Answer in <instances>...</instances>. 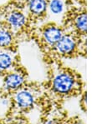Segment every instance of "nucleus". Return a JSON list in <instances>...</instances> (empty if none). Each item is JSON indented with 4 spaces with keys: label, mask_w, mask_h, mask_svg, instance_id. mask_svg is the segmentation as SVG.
Instances as JSON below:
<instances>
[{
    "label": "nucleus",
    "mask_w": 107,
    "mask_h": 124,
    "mask_svg": "<svg viewBox=\"0 0 107 124\" xmlns=\"http://www.w3.org/2000/svg\"><path fill=\"white\" fill-rule=\"evenodd\" d=\"M13 57L9 52H0V72H5L13 65Z\"/></svg>",
    "instance_id": "nucleus-11"
},
{
    "label": "nucleus",
    "mask_w": 107,
    "mask_h": 124,
    "mask_svg": "<svg viewBox=\"0 0 107 124\" xmlns=\"http://www.w3.org/2000/svg\"><path fill=\"white\" fill-rule=\"evenodd\" d=\"M79 105H80V109H81V111L83 112L84 113H86L87 112V91H86V89L80 94Z\"/></svg>",
    "instance_id": "nucleus-13"
},
{
    "label": "nucleus",
    "mask_w": 107,
    "mask_h": 124,
    "mask_svg": "<svg viewBox=\"0 0 107 124\" xmlns=\"http://www.w3.org/2000/svg\"><path fill=\"white\" fill-rule=\"evenodd\" d=\"M64 33L65 30L63 27L55 23H49L44 26L40 31V40L45 48L51 50Z\"/></svg>",
    "instance_id": "nucleus-6"
},
{
    "label": "nucleus",
    "mask_w": 107,
    "mask_h": 124,
    "mask_svg": "<svg viewBox=\"0 0 107 124\" xmlns=\"http://www.w3.org/2000/svg\"><path fill=\"white\" fill-rule=\"evenodd\" d=\"M27 17L24 13L18 10L11 12L7 17V23L11 28L14 30H19L26 26Z\"/></svg>",
    "instance_id": "nucleus-9"
},
{
    "label": "nucleus",
    "mask_w": 107,
    "mask_h": 124,
    "mask_svg": "<svg viewBox=\"0 0 107 124\" xmlns=\"http://www.w3.org/2000/svg\"><path fill=\"white\" fill-rule=\"evenodd\" d=\"M64 28L65 32H70L86 39L87 36V10L85 5L73 7L66 13Z\"/></svg>",
    "instance_id": "nucleus-4"
},
{
    "label": "nucleus",
    "mask_w": 107,
    "mask_h": 124,
    "mask_svg": "<svg viewBox=\"0 0 107 124\" xmlns=\"http://www.w3.org/2000/svg\"><path fill=\"white\" fill-rule=\"evenodd\" d=\"M47 89V99L61 104L64 100L80 97L85 90V83L75 70L59 65L51 70Z\"/></svg>",
    "instance_id": "nucleus-1"
},
{
    "label": "nucleus",
    "mask_w": 107,
    "mask_h": 124,
    "mask_svg": "<svg viewBox=\"0 0 107 124\" xmlns=\"http://www.w3.org/2000/svg\"><path fill=\"white\" fill-rule=\"evenodd\" d=\"M68 124H85V123H84L83 120H82L80 117L74 116V117L69 118Z\"/></svg>",
    "instance_id": "nucleus-14"
},
{
    "label": "nucleus",
    "mask_w": 107,
    "mask_h": 124,
    "mask_svg": "<svg viewBox=\"0 0 107 124\" xmlns=\"http://www.w3.org/2000/svg\"><path fill=\"white\" fill-rule=\"evenodd\" d=\"M50 51L59 58H85L87 54L86 39L70 32H65Z\"/></svg>",
    "instance_id": "nucleus-2"
},
{
    "label": "nucleus",
    "mask_w": 107,
    "mask_h": 124,
    "mask_svg": "<svg viewBox=\"0 0 107 124\" xmlns=\"http://www.w3.org/2000/svg\"><path fill=\"white\" fill-rule=\"evenodd\" d=\"M70 0H48V10L54 15H60L70 7Z\"/></svg>",
    "instance_id": "nucleus-10"
},
{
    "label": "nucleus",
    "mask_w": 107,
    "mask_h": 124,
    "mask_svg": "<svg viewBox=\"0 0 107 124\" xmlns=\"http://www.w3.org/2000/svg\"><path fill=\"white\" fill-rule=\"evenodd\" d=\"M13 43V35L7 28H0V47H9Z\"/></svg>",
    "instance_id": "nucleus-12"
},
{
    "label": "nucleus",
    "mask_w": 107,
    "mask_h": 124,
    "mask_svg": "<svg viewBox=\"0 0 107 124\" xmlns=\"http://www.w3.org/2000/svg\"><path fill=\"white\" fill-rule=\"evenodd\" d=\"M15 92L13 102L17 109L20 112H28L31 111L37 104L42 105L45 102V95L39 85L23 86Z\"/></svg>",
    "instance_id": "nucleus-3"
},
{
    "label": "nucleus",
    "mask_w": 107,
    "mask_h": 124,
    "mask_svg": "<svg viewBox=\"0 0 107 124\" xmlns=\"http://www.w3.org/2000/svg\"><path fill=\"white\" fill-rule=\"evenodd\" d=\"M25 75L21 72L9 73L3 80V87L6 90L15 92L25 84Z\"/></svg>",
    "instance_id": "nucleus-7"
},
{
    "label": "nucleus",
    "mask_w": 107,
    "mask_h": 124,
    "mask_svg": "<svg viewBox=\"0 0 107 124\" xmlns=\"http://www.w3.org/2000/svg\"><path fill=\"white\" fill-rule=\"evenodd\" d=\"M28 9L34 18H43L48 11V0H28Z\"/></svg>",
    "instance_id": "nucleus-8"
},
{
    "label": "nucleus",
    "mask_w": 107,
    "mask_h": 124,
    "mask_svg": "<svg viewBox=\"0 0 107 124\" xmlns=\"http://www.w3.org/2000/svg\"><path fill=\"white\" fill-rule=\"evenodd\" d=\"M42 106L44 112L39 124H68L70 117L60 103L46 99Z\"/></svg>",
    "instance_id": "nucleus-5"
}]
</instances>
